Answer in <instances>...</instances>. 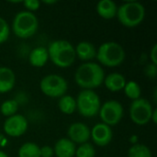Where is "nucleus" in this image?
Masks as SVG:
<instances>
[{"label": "nucleus", "mask_w": 157, "mask_h": 157, "mask_svg": "<svg viewBox=\"0 0 157 157\" xmlns=\"http://www.w3.org/2000/svg\"><path fill=\"white\" fill-rule=\"evenodd\" d=\"M96 58L104 66L117 67L125 60V51L120 43L107 41L99 46Z\"/></svg>", "instance_id": "nucleus-4"}, {"label": "nucleus", "mask_w": 157, "mask_h": 157, "mask_svg": "<svg viewBox=\"0 0 157 157\" xmlns=\"http://www.w3.org/2000/svg\"><path fill=\"white\" fill-rule=\"evenodd\" d=\"M10 34V28L6 19L0 17V44L6 41Z\"/></svg>", "instance_id": "nucleus-25"}, {"label": "nucleus", "mask_w": 157, "mask_h": 157, "mask_svg": "<svg viewBox=\"0 0 157 157\" xmlns=\"http://www.w3.org/2000/svg\"><path fill=\"white\" fill-rule=\"evenodd\" d=\"M98 113L103 123L111 127L117 125L121 121L124 110L119 101L109 100L100 107Z\"/></svg>", "instance_id": "nucleus-9"}, {"label": "nucleus", "mask_w": 157, "mask_h": 157, "mask_svg": "<svg viewBox=\"0 0 157 157\" xmlns=\"http://www.w3.org/2000/svg\"><path fill=\"white\" fill-rule=\"evenodd\" d=\"M123 90L125 95L132 100H136L141 98V94H142L141 87L135 81L127 82Z\"/></svg>", "instance_id": "nucleus-22"}, {"label": "nucleus", "mask_w": 157, "mask_h": 157, "mask_svg": "<svg viewBox=\"0 0 157 157\" xmlns=\"http://www.w3.org/2000/svg\"><path fill=\"white\" fill-rule=\"evenodd\" d=\"M75 50V55L84 62H89L92 61L94 58H96L97 55V50L93 43L89 41H81L76 45Z\"/></svg>", "instance_id": "nucleus-15"}, {"label": "nucleus", "mask_w": 157, "mask_h": 157, "mask_svg": "<svg viewBox=\"0 0 157 157\" xmlns=\"http://www.w3.org/2000/svg\"><path fill=\"white\" fill-rule=\"evenodd\" d=\"M151 121H153V122H154L155 124H156L157 123V109H155L153 110V113H152V116H151Z\"/></svg>", "instance_id": "nucleus-30"}, {"label": "nucleus", "mask_w": 157, "mask_h": 157, "mask_svg": "<svg viewBox=\"0 0 157 157\" xmlns=\"http://www.w3.org/2000/svg\"><path fill=\"white\" fill-rule=\"evenodd\" d=\"M18 157H40V146L34 143H25L18 150Z\"/></svg>", "instance_id": "nucleus-20"}, {"label": "nucleus", "mask_w": 157, "mask_h": 157, "mask_svg": "<svg viewBox=\"0 0 157 157\" xmlns=\"http://www.w3.org/2000/svg\"><path fill=\"white\" fill-rule=\"evenodd\" d=\"M24 6L27 8V11L33 12L35 10H38L40 6V2L38 0H25L23 2Z\"/></svg>", "instance_id": "nucleus-26"}, {"label": "nucleus", "mask_w": 157, "mask_h": 157, "mask_svg": "<svg viewBox=\"0 0 157 157\" xmlns=\"http://www.w3.org/2000/svg\"><path fill=\"white\" fill-rule=\"evenodd\" d=\"M153 110L151 103L147 99L140 98L132 101L130 107V117L135 124L143 126L151 121Z\"/></svg>", "instance_id": "nucleus-8"}, {"label": "nucleus", "mask_w": 157, "mask_h": 157, "mask_svg": "<svg viewBox=\"0 0 157 157\" xmlns=\"http://www.w3.org/2000/svg\"><path fill=\"white\" fill-rule=\"evenodd\" d=\"M106 86V87L111 91V92H119L121 90H123L127 81L125 77L119 73H111L109 74L104 78L103 82Z\"/></svg>", "instance_id": "nucleus-16"}, {"label": "nucleus", "mask_w": 157, "mask_h": 157, "mask_svg": "<svg viewBox=\"0 0 157 157\" xmlns=\"http://www.w3.org/2000/svg\"><path fill=\"white\" fill-rule=\"evenodd\" d=\"M75 155L76 157H95L96 150L91 144L86 143L80 144V146L77 147L75 151Z\"/></svg>", "instance_id": "nucleus-24"}, {"label": "nucleus", "mask_w": 157, "mask_h": 157, "mask_svg": "<svg viewBox=\"0 0 157 157\" xmlns=\"http://www.w3.org/2000/svg\"><path fill=\"white\" fill-rule=\"evenodd\" d=\"M16 84L15 73L8 67H0V93H7Z\"/></svg>", "instance_id": "nucleus-14"}, {"label": "nucleus", "mask_w": 157, "mask_h": 157, "mask_svg": "<svg viewBox=\"0 0 157 157\" xmlns=\"http://www.w3.org/2000/svg\"><path fill=\"white\" fill-rule=\"evenodd\" d=\"M39 27L37 17L29 11L18 12L12 22V29L15 35L20 39H28L33 36Z\"/></svg>", "instance_id": "nucleus-5"}, {"label": "nucleus", "mask_w": 157, "mask_h": 157, "mask_svg": "<svg viewBox=\"0 0 157 157\" xmlns=\"http://www.w3.org/2000/svg\"><path fill=\"white\" fill-rule=\"evenodd\" d=\"M28 121L20 114H15L8 117L4 123L5 132L11 137H19L28 130Z\"/></svg>", "instance_id": "nucleus-10"}, {"label": "nucleus", "mask_w": 157, "mask_h": 157, "mask_svg": "<svg viewBox=\"0 0 157 157\" xmlns=\"http://www.w3.org/2000/svg\"><path fill=\"white\" fill-rule=\"evenodd\" d=\"M128 157H153L152 152L144 144H134L128 152Z\"/></svg>", "instance_id": "nucleus-21"}, {"label": "nucleus", "mask_w": 157, "mask_h": 157, "mask_svg": "<svg viewBox=\"0 0 157 157\" xmlns=\"http://www.w3.org/2000/svg\"><path fill=\"white\" fill-rule=\"evenodd\" d=\"M117 17L120 23L127 28L140 25L145 17L144 6L139 2L130 1L118 6Z\"/></svg>", "instance_id": "nucleus-3"}, {"label": "nucleus", "mask_w": 157, "mask_h": 157, "mask_svg": "<svg viewBox=\"0 0 157 157\" xmlns=\"http://www.w3.org/2000/svg\"><path fill=\"white\" fill-rule=\"evenodd\" d=\"M156 73L157 68L156 65H155V64H152V63H151V64H149V65L145 68V74H146L148 76L152 77V78L155 77Z\"/></svg>", "instance_id": "nucleus-28"}, {"label": "nucleus", "mask_w": 157, "mask_h": 157, "mask_svg": "<svg viewBox=\"0 0 157 157\" xmlns=\"http://www.w3.org/2000/svg\"><path fill=\"white\" fill-rule=\"evenodd\" d=\"M76 109L86 118H92L98 114L101 102L98 95L94 90H82L75 99Z\"/></svg>", "instance_id": "nucleus-6"}, {"label": "nucleus", "mask_w": 157, "mask_h": 157, "mask_svg": "<svg viewBox=\"0 0 157 157\" xmlns=\"http://www.w3.org/2000/svg\"><path fill=\"white\" fill-rule=\"evenodd\" d=\"M44 4H55L56 1H43Z\"/></svg>", "instance_id": "nucleus-32"}, {"label": "nucleus", "mask_w": 157, "mask_h": 157, "mask_svg": "<svg viewBox=\"0 0 157 157\" xmlns=\"http://www.w3.org/2000/svg\"><path fill=\"white\" fill-rule=\"evenodd\" d=\"M75 144L68 138L58 140L54 145L53 152L57 157H74L75 155Z\"/></svg>", "instance_id": "nucleus-13"}, {"label": "nucleus", "mask_w": 157, "mask_h": 157, "mask_svg": "<svg viewBox=\"0 0 157 157\" xmlns=\"http://www.w3.org/2000/svg\"><path fill=\"white\" fill-rule=\"evenodd\" d=\"M18 109V103L15 99H7L4 101L0 107L1 113L6 117H11L16 114Z\"/></svg>", "instance_id": "nucleus-23"}, {"label": "nucleus", "mask_w": 157, "mask_h": 157, "mask_svg": "<svg viewBox=\"0 0 157 157\" xmlns=\"http://www.w3.org/2000/svg\"><path fill=\"white\" fill-rule=\"evenodd\" d=\"M59 109L67 115L73 114L76 110V101L75 98L70 95H64L60 98L59 103Z\"/></svg>", "instance_id": "nucleus-19"}, {"label": "nucleus", "mask_w": 157, "mask_h": 157, "mask_svg": "<svg viewBox=\"0 0 157 157\" xmlns=\"http://www.w3.org/2000/svg\"><path fill=\"white\" fill-rule=\"evenodd\" d=\"M157 44H155L151 50V52H150V58H151V62H152V64H155L157 65Z\"/></svg>", "instance_id": "nucleus-29"}, {"label": "nucleus", "mask_w": 157, "mask_h": 157, "mask_svg": "<svg viewBox=\"0 0 157 157\" xmlns=\"http://www.w3.org/2000/svg\"><path fill=\"white\" fill-rule=\"evenodd\" d=\"M68 139L75 144H83L88 143L90 139V129L83 122L72 123L67 130Z\"/></svg>", "instance_id": "nucleus-12"}, {"label": "nucleus", "mask_w": 157, "mask_h": 157, "mask_svg": "<svg viewBox=\"0 0 157 157\" xmlns=\"http://www.w3.org/2000/svg\"><path fill=\"white\" fill-rule=\"evenodd\" d=\"M105 72L103 68L96 63L87 62L81 64L75 74V83L86 90H93L104 82Z\"/></svg>", "instance_id": "nucleus-1"}, {"label": "nucleus", "mask_w": 157, "mask_h": 157, "mask_svg": "<svg viewBox=\"0 0 157 157\" xmlns=\"http://www.w3.org/2000/svg\"><path fill=\"white\" fill-rule=\"evenodd\" d=\"M113 137V132L111 127L101 122L96 124L92 130H90V138L93 142L99 147H104L108 145Z\"/></svg>", "instance_id": "nucleus-11"}, {"label": "nucleus", "mask_w": 157, "mask_h": 157, "mask_svg": "<svg viewBox=\"0 0 157 157\" xmlns=\"http://www.w3.org/2000/svg\"><path fill=\"white\" fill-rule=\"evenodd\" d=\"M48 60H49L48 51L45 47H41V46L34 48L29 55V63L34 67L44 66Z\"/></svg>", "instance_id": "nucleus-18"}, {"label": "nucleus", "mask_w": 157, "mask_h": 157, "mask_svg": "<svg viewBox=\"0 0 157 157\" xmlns=\"http://www.w3.org/2000/svg\"><path fill=\"white\" fill-rule=\"evenodd\" d=\"M40 88L45 96L56 98L65 95L68 84L63 76L52 74L44 76L40 80Z\"/></svg>", "instance_id": "nucleus-7"}, {"label": "nucleus", "mask_w": 157, "mask_h": 157, "mask_svg": "<svg viewBox=\"0 0 157 157\" xmlns=\"http://www.w3.org/2000/svg\"><path fill=\"white\" fill-rule=\"evenodd\" d=\"M0 157H8V156H7V155H6L5 152H3V151H0Z\"/></svg>", "instance_id": "nucleus-31"}, {"label": "nucleus", "mask_w": 157, "mask_h": 157, "mask_svg": "<svg viewBox=\"0 0 157 157\" xmlns=\"http://www.w3.org/2000/svg\"><path fill=\"white\" fill-rule=\"evenodd\" d=\"M117 11L118 6L111 0H101L97 4L98 14L105 19H111L117 17Z\"/></svg>", "instance_id": "nucleus-17"}, {"label": "nucleus", "mask_w": 157, "mask_h": 157, "mask_svg": "<svg viewBox=\"0 0 157 157\" xmlns=\"http://www.w3.org/2000/svg\"><path fill=\"white\" fill-rule=\"evenodd\" d=\"M49 59L56 66L67 68L75 60V50L71 42L64 40H57L50 43L47 49Z\"/></svg>", "instance_id": "nucleus-2"}, {"label": "nucleus", "mask_w": 157, "mask_h": 157, "mask_svg": "<svg viewBox=\"0 0 157 157\" xmlns=\"http://www.w3.org/2000/svg\"><path fill=\"white\" fill-rule=\"evenodd\" d=\"M40 157H52L54 155L53 148L49 145H44L42 147H40Z\"/></svg>", "instance_id": "nucleus-27"}]
</instances>
